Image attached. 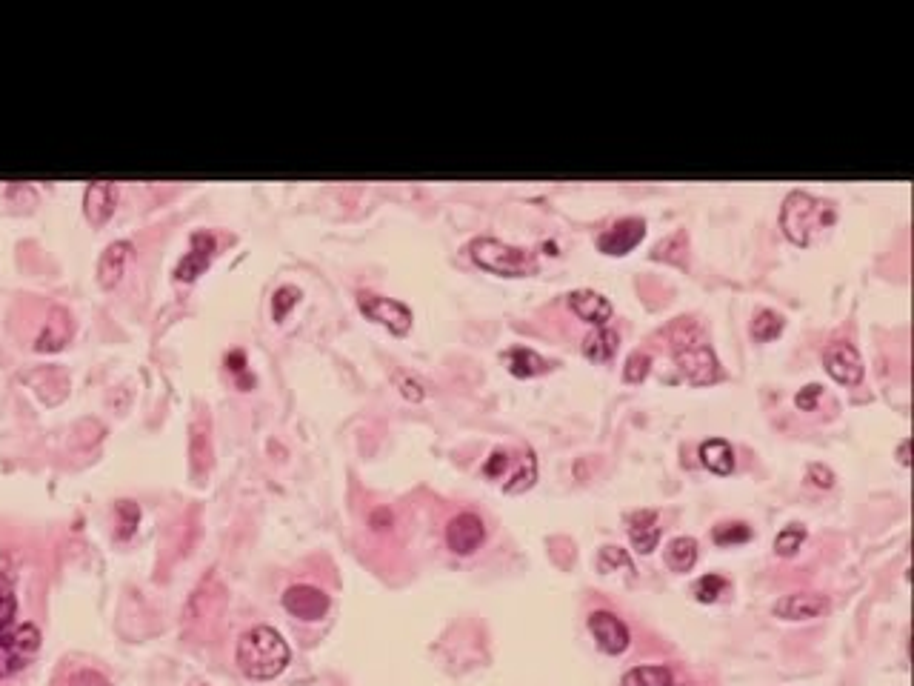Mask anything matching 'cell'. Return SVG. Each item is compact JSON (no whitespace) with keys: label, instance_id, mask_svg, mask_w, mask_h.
Segmentation results:
<instances>
[{"label":"cell","instance_id":"8fae6325","mask_svg":"<svg viewBox=\"0 0 914 686\" xmlns=\"http://www.w3.org/2000/svg\"><path fill=\"white\" fill-rule=\"evenodd\" d=\"M646 238V221L643 218H623L615 226H609L600 238H597V249L603 255L612 258H623L635 249L637 243Z\"/></svg>","mask_w":914,"mask_h":686},{"label":"cell","instance_id":"7a4b0ae2","mask_svg":"<svg viewBox=\"0 0 914 686\" xmlns=\"http://www.w3.org/2000/svg\"><path fill=\"white\" fill-rule=\"evenodd\" d=\"M289 644L272 626H255L238 641L240 672L252 681H272L289 666Z\"/></svg>","mask_w":914,"mask_h":686},{"label":"cell","instance_id":"ffe728a7","mask_svg":"<svg viewBox=\"0 0 914 686\" xmlns=\"http://www.w3.org/2000/svg\"><path fill=\"white\" fill-rule=\"evenodd\" d=\"M506 364H509V372H512L515 378H537V375H543V372L552 369V364H549L546 358H540L535 349H526V346L509 349V352H506Z\"/></svg>","mask_w":914,"mask_h":686},{"label":"cell","instance_id":"1f68e13d","mask_svg":"<svg viewBox=\"0 0 914 686\" xmlns=\"http://www.w3.org/2000/svg\"><path fill=\"white\" fill-rule=\"evenodd\" d=\"M649 369H652L649 352H632V355L626 358V366H623V381H626V384H640V381H646Z\"/></svg>","mask_w":914,"mask_h":686},{"label":"cell","instance_id":"9a60e30c","mask_svg":"<svg viewBox=\"0 0 914 686\" xmlns=\"http://www.w3.org/2000/svg\"><path fill=\"white\" fill-rule=\"evenodd\" d=\"M215 238L212 235H206V232H198L195 238H192V252L180 261V266L175 269V278L183 283H192L198 281V275L206 272V266L212 263L215 258Z\"/></svg>","mask_w":914,"mask_h":686},{"label":"cell","instance_id":"7402d4cb","mask_svg":"<svg viewBox=\"0 0 914 686\" xmlns=\"http://www.w3.org/2000/svg\"><path fill=\"white\" fill-rule=\"evenodd\" d=\"M697 564V541L689 535H677L666 544V566L672 572H692Z\"/></svg>","mask_w":914,"mask_h":686},{"label":"cell","instance_id":"74e56055","mask_svg":"<svg viewBox=\"0 0 914 686\" xmlns=\"http://www.w3.org/2000/svg\"><path fill=\"white\" fill-rule=\"evenodd\" d=\"M809 481H812V486H817V489H832L837 478L835 472L826 464H812L809 466Z\"/></svg>","mask_w":914,"mask_h":686},{"label":"cell","instance_id":"f1b7e54d","mask_svg":"<svg viewBox=\"0 0 914 686\" xmlns=\"http://www.w3.org/2000/svg\"><path fill=\"white\" fill-rule=\"evenodd\" d=\"M806 544V526L792 524L786 526V529H780L775 538V552L780 558H792L800 546Z\"/></svg>","mask_w":914,"mask_h":686},{"label":"cell","instance_id":"3957f363","mask_svg":"<svg viewBox=\"0 0 914 686\" xmlns=\"http://www.w3.org/2000/svg\"><path fill=\"white\" fill-rule=\"evenodd\" d=\"M835 221V203L815 198L809 192H792L780 209V229L795 246H809L817 232L829 229Z\"/></svg>","mask_w":914,"mask_h":686},{"label":"cell","instance_id":"9c48e42d","mask_svg":"<svg viewBox=\"0 0 914 686\" xmlns=\"http://www.w3.org/2000/svg\"><path fill=\"white\" fill-rule=\"evenodd\" d=\"M283 606L300 621H320L329 612V595L309 584H295L283 592Z\"/></svg>","mask_w":914,"mask_h":686},{"label":"cell","instance_id":"2e32d148","mask_svg":"<svg viewBox=\"0 0 914 686\" xmlns=\"http://www.w3.org/2000/svg\"><path fill=\"white\" fill-rule=\"evenodd\" d=\"M629 541L640 555H652L660 544V518L655 509H637L629 515Z\"/></svg>","mask_w":914,"mask_h":686},{"label":"cell","instance_id":"e0dca14e","mask_svg":"<svg viewBox=\"0 0 914 686\" xmlns=\"http://www.w3.org/2000/svg\"><path fill=\"white\" fill-rule=\"evenodd\" d=\"M569 306L580 321L592 323V326H606L612 321V303L606 301L595 289H577L569 295Z\"/></svg>","mask_w":914,"mask_h":686},{"label":"cell","instance_id":"4dcf8cb0","mask_svg":"<svg viewBox=\"0 0 914 686\" xmlns=\"http://www.w3.org/2000/svg\"><path fill=\"white\" fill-rule=\"evenodd\" d=\"M300 301V289L298 286H280L278 292H275V298H272V318L275 321H286V315L298 306Z\"/></svg>","mask_w":914,"mask_h":686},{"label":"cell","instance_id":"7c38bea8","mask_svg":"<svg viewBox=\"0 0 914 686\" xmlns=\"http://www.w3.org/2000/svg\"><path fill=\"white\" fill-rule=\"evenodd\" d=\"M132 258H135V246L129 241L109 243L98 261L100 286H103V289H115V286L126 278V272H129V266H132Z\"/></svg>","mask_w":914,"mask_h":686},{"label":"cell","instance_id":"ba28073f","mask_svg":"<svg viewBox=\"0 0 914 686\" xmlns=\"http://www.w3.org/2000/svg\"><path fill=\"white\" fill-rule=\"evenodd\" d=\"M589 632L595 638V644L600 652L606 655H623L629 644H632V635H629V626L617 618L615 612L609 609H597L589 615Z\"/></svg>","mask_w":914,"mask_h":686},{"label":"cell","instance_id":"f546056e","mask_svg":"<svg viewBox=\"0 0 914 686\" xmlns=\"http://www.w3.org/2000/svg\"><path fill=\"white\" fill-rule=\"evenodd\" d=\"M15 612H18L15 589H12V584L0 575V635L9 632V629L15 626Z\"/></svg>","mask_w":914,"mask_h":686},{"label":"cell","instance_id":"603a6c76","mask_svg":"<svg viewBox=\"0 0 914 686\" xmlns=\"http://www.w3.org/2000/svg\"><path fill=\"white\" fill-rule=\"evenodd\" d=\"M189 455H192V466L198 475H206V469L212 464V444H209V429H206V418H198L192 426V438H189Z\"/></svg>","mask_w":914,"mask_h":686},{"label":"cell","instance_id":"60d3db41","mask_svg":"<svg viewBox=\"0 0 914 686\" xmlns=\"http://www.w3.org/2000/svg\"><path fill=\"white\" fill-rule=\"evenodd\" d=\"M229 369H232V372H243V369H246L243 352H232V355H229Z\"/></svg>","mask_w":914,"mask_h":686},{"label":"cell","instance_id":"30bf717a","mask_svg":"<svg viewBox=\"0 0 914 686\" xmlns=\"http://www.w3.org/2000/svg\"><path fill=\"white\" fill-rule=\"evenodd\" d=\"M486 541V526L475 512H460L446 524V544L455 555H475Z\"/></svg>","mask_w":914,"mask_h":686},{"label":"cell","instance_id":"d6a6232c","mask_svg":"<svg viewBox=\"0 0 914 686\" xmlns=\"http://www.w3.org/2000/svg\"><path fill=\"white\" fill-rule=\"evenodd\" d=\"M617 566H632L626 549H620V546H603L600 555H597V569H600V572H615Z\"/></svg>","mask_w":914,"mask_h":686},{"label":"cell","instance_id":"cb8c5ba5","mask_svg":"<svg viewBox=\"0 0 914 686\" xmlns=\"http://www.w3.org/2000/svg\"><path fill=\"white\" fill-rule=\"evenodd\" d=\"M537 481V461H535V452L532 449H526L523 455H520V461H517V469L509 475V481L503 484V489L509 492V495H517V492H526V489H532Z\"/></svg>","mask_w":914,"mask_h":686},{"label":"cell","instance_id":"4fadbf2b","mask_svg":"<svg viewBox=\"0 0 914 686\" xmlns=\"http://www.w3.org/2000/svg\"><path fill=\"white\" fill-rule=\"evenodd\" d=\"M772 612L783 621H812L829 612V601L820 592H792L783 595Z\"/></svg>","mask_w":914,"mask_h":686},{"label":"cell","instance_id":"ab89813d","mask_svg":"<svg viewBox=\"0 0 914 686\" xmlns=\"http://www.w3.org/2000/svg\"><path fill=\"white\" fill-rule=\"evenodd\" d=\"M372 526H375V529H386V526H392V512H389V509H378V512L372 515Z\"/></svg>","mask_w":914,"mask_h":686},{"label":"cell","instance_id":"d590c367","mask_svg":"<svg viewBox=\"0 0 914 686\" xmlns=\"http://www.w3.org/2000/svg\"><path fill=\"white\" fill-rule=\"evenodd\" d=\"M509 466H512V455H509L506 449H495V452L489 455L486 466H483V472H486L489 478H503V475L509 472Z\"/></svg>","mask_w":914,"mask_h":686},{"label":"cell","instance_id":"e575fe53","mask_svg":"<svg viewBox=\"0 0 914 686\" xmlns=\"http://www.w3.org/2000/svg\"><path fill=\"white\" fill-rule=\"evenodd\" d=\"M675 246H680V252H686V232H675L669 241L657 243L655 249V258L657 261H672V263H683V258L675 252Z\"/></svg>","mask_w":914,"mask_h":686},{"label":"cell","instance_id":"f35d334b","mask_svg":"<svg viewBox=\"0 0 914 686\" xmlns=\"http://www.w3.org/2000/svg\"><path fill=\"white\" fill-rule=\"evenodd\" d=\"M400 392H403V398H409V401H423V386L418 381H412V378H400Z\"/></svg>","mask_w":914,"mask_h":686},{"label":"cell","instance_id":"6da1fadb","mask_svg":"<svg viewBox=\"0 0 914 686\" xmlns=\"http://www.w3.org/2000/svg\"><path fill=\"white\" fill-rule=\"evenodd\" d=\"M669 343H672L677 366L689 384L709 386L720 381V361L700 323L692 318H677L669 329Z\"/></svg>","mask_w":914,"mask_h":686},{"label":"cell","instance_id":"836d02e7","mask_svg":"<svg viewBox=\"0 0 914 686\" xmlns=\"http://www.w3.org/2000/svg\"><path fill=\"white\" fill-rule=\"evenodd\" d=\"M140 521V509L132 501H120L118 504V538H129L135 532Z\"/></svg>","mask_w":914,"mask_h":686},{"label":"cell","instance_id":"484cf974","mask_svg":"<svg viewBox=\"0 0 914 686\" xmlns=\"http://www.w3.org/2000/svg\"><path fill=\"white\" fill-rule=\"evenodd\" d=\"M780 332H783V318L772 312V309H760L755 315V321H752V338L757 343H769L780 338Z\"/></svg>","mask_w":914,"mask_h":686},{"label":"cell","instance_id":"52a82bcc","mask_svg":"<svg viewBox=\"0 0 914 686\" xmlns=\"http://www.w3.org/2000/svg\"><path fill=\"white\" fill-rule=\"evenodd\" d=\"M823 366H826L829 378L843 386H857L863 381V375H866V366H863L860 352H857L852 343L846 341H837L826 346V352H823Z\"/></svg>","mask_w":914,"mask_h":686},{"label":"cell","instance_id":"ac0fdd59","mask_svg":"<svg viewBox=\"0 0 914 686\" xmlns=\"http://www.w3.org/2000/svg\"><path fill=\"white\" fill-rule=\"evenodd\" d=\"M69 338H72V318H69L66 309L55 306V309L49 312L46 329L40 332L35 349H38V352H58V349H63V346L69 343Z\"/></svg>","mask_w":914,"mask_h":686},{"label":"cell","instance_id":"4316f807","mask_svg":"<svg viewBox=\"0 0 914 686\" xmlns=\"http://www.w3.org/2000/svg\"><path fill=\"white\" fill-rule=\"evenodd\" d=\"M717 546H735L752 541V526L743 524V521H726V524H717L712 532Z\"/></svg>","mask_w":914,"mask_h":686},{"label":"cell","instance_id":"b9f144b4","mask_svg":"<svg viewBox=\"0 0 914 686\" xmlns=\"http://www.w3.org/2000/svg\"><path fill=\"white\" fill-rule=\"evenodd\" d=\"M900 464L909 466V441H903V444H900Z\"/></svg>","mask_w":914,"mask_h":686},{"label":"cell","instance_id":"8d00e7d4","mask_svg":"<svg viewBox=\"0 0 914 686\" xmlns=\"http://www.w3.org/2000/svg\"><path fill=\"white\" fill-rule=\"evenodd\" d=\"M820 398H823V386L809 384V386H803V389H800V392L795 395V406L800 409V412H815L817 401H820Z\"/></svg>","mask_w":914,"mask_h":686},{"label":"cell","instance_id":"277c9868","mask_svg":"<svg viewBox=\"0 0 914 686\" xmlns=\"http://www.w3.org/2000/svg\"><path fill=\"white\" fill-rule=\"evenodd\" d=\"M472 261L500 278H529L537 275V255L532 249L512 246V243L497 241V238H475L469 243Z\"/></svg>","mask_w":914,"mask_h":686},{"label":"cell","instance_id":"d6986e66","mask_svg":"<svg viewBox=\"0 0 914 686\" xmlns=\"http://www.w3.org/2000/svg\"><path fill=\"white\" fill-rule=\"evenodd\" d=\"M700 464L715 475H732L735 469V449L723 438H709L700 444Z\"/></svg>","mask_w":914,"mask_h":686},{"label":"cell","instance_id":"d4e9b609","mask_svg":"<svg viewBox=\"0 0 914 686\" xmlns=\"http://www.w3.org/2000/svg\"><path fill=\"white\" fill-rule=\"evenodd\" d=\"M620 686H672V672L669 666H635L620 678Z\"/></svg>","mask_w":914,"mask_h":686},{"label":"cell","instance_id":"83f0119b","mask_svg":"<svg viewBox=\"0 0 914 686\" xmlns=\"http://www.w3.org/2000/svg\"><path fill=\"white\" fill-rule=\"evenodd\" d=\"M729 581L723 578V575H715V572H709V575H703L695 586H692V595H695L700 604H715L717 598L729 589Z\"/></svg>","mask_w":914,"mask_h":686},{"label":"cell","instance_id":"44dd1931","mask_svg":"<svg viewBox=\"0 0 914 686\" xmlns=\"http://www.w3.org/2000/svg\"><path fill=\"white\" fill-rule=\"evenodd\" d=\"M617 346H620V335H617L615 329L600 326V329H595V332L583 341V355H586L589 361H595V364H603V361H612V358H615Z\"/></svg>","mask_w":914,"mask_h":686},{"label":"cell","instance_id":"5b68a950","mask_svg":"<svg viewBox=\"0 0 914 686\" xmlns=\"http://www.w3.org/2000/svg\"><path fill=\"white\" fill-rule=\"evenodd\" d=\"M40 649V632L35 624H18L0 635V678H9L29 664Z\"/></svg>","mask_w":914,"mask_h":686},{"label":"cell","instance_id":"8992f818","mask_svg":"<svg viewBox=\"0 0 914 686\" xmlns=\"http://www.w3.org/2000/svg\"><path fill=\"white\" fill-rule=\"evenodd\" d=\"M358 306L369 321L380 323L392 335H409L412 321H415L412 309L406 303L395 301V298H383V295H375V292H360Z\"/></svg>","mask_w":914,"mask_h":686},{"label":"cell","instance_id":"5bb4252c","mask_svg":"<svg viewBox=\"0 0 914 686\" xmlns=\"http://www.w3.org/2000/svg\"><path fill=\"white\" fill-rule=\"evenodd\" d=\"M115 206H118V186L109 181H95L86 186V195H83V212H86V221L92 226H103L115 215Z\"/></svg>","mask_w":914,"mask_h":686},{"label":"cell","instance_id":"7bdbcfd3","mask_svg":"<svg viewBox=\"0 0 914 686\" xmlns=\"http://www.w3.org/2000/svg\"><path fill=\"white\" fill-rule=\"evenodd\" d=\"M672 686H675V684H672Z\"/></svg>","mask_w":914,"mask_h":686}]
</instances>
